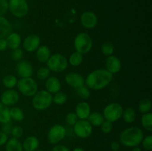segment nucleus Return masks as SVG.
Returning a JSON list of instances; mask_svg holds the SVG:
<instances>
[{"label":"nucleus","instance_id":"nucleus-3","mask_svg":"<svg viewBox=\"0 0 152 151\" xmlns=\"http://www.w3.org/2000/svg\"><path fill=\"white\" fill-rule=\"evenodd\" d=\"M52 104H53V95L45 90L37 91L33 96V107L38 111L45 110L51 106Z\"/></svg>","mask_w":152,"mask_h":151},{"label":"nucleus","instance_id":"nucleus-33","mask_svg":"<svg viewBox=\"0 0 152 151\" xmlns=\"http://www.w3.org/2000/svg\"><path fill=\"white\" fill-rule=\"evenodd\" d=\"M101 51H102V54L105 56H109L113 55L114 51V46L110 41H105V42L102 43L101 45Z\"/></svg>","mask_w":152,"mask_h":151},{"label":"nucleus","instance_id":"nucleus-48","mask_svg":"<svg viewBox=\"0 0 152 151\" xmlns=\"http://www.w3.org/2000/svg\"><path fill=\"white\" fill-rule=\"evenodd\" d=\"M72 151H85V150L82 147H76Z\"/></svg>","mask_w":152,"mask_h":151},{"label":"nucleus","instance_id":"nucleus-45","mask_svg":"<svg viewBox=\"0 0 152 151\" xmlns=\"http://www.w3.org/2000/svg\"><path fill=\"white\" fill-rule=\"evenodd\" d=\"M111 148L113 151H119L120 148V142H117V141H114V142H111Z\"/></svg>","mask_w":152,"mask_h":151},{"label":"nucleus","instance_id":"nucleus-23","mask_svg":"<svg viewBox=\"0 0 152 151\" xmlns=\"http://www.w3.org/2000/svg\"><path fill=\"white\" fill-rule=\"evenodd\" d=\"M5 151H24L20 141L15 138L8 139L5 144Z\"/></svg>","mask_w":152,"mask_h":151},{"label":"nucleus","instance_id":"nucleus-20","mask_svg":"<svg viewBox=\"0 0 152 151\" xmlns=\"http://www.w3.org/2000/svg\"><path fill=\"white\" fill-rule=\"evenodd\" d=\"M5 39L7 41V48H10V50L19 48L22 44V37L17 33L11 32L6 37Z\"/></svg>","mask_w":152,"mask_h":151},{"label":"nucleus","instance_id":"nucleus-32","mask_svg":"<svg viewBox=\"0 0 152 151\" xmlns=\"http://www.w3.org/2000/svg\"><path fill=\"white\" fill-rule=\"evenodd\" d=\"M68 100V96L64 92L59 91L53 96V103L57 105H63L66 103Z\"/></svg>","mask_w":152,"mask_h":151},{"label":"nucleus","instance_id":"nucleus-46","mask_svg":"<svg viewBox=\"0 0 152 151\" xmlns=\"http://www.w3.org/2000/svg\"><path fill=\"white\" fill-rule=\"evenodd\" d=\"M7 48V44L5 38H0V51H4Z\"/></svg>","mask_w":152,"mask_h":151},{"label":"nucleus","instance_id":"nucleus-49","mask_svg":"<svg viewBox=\"0 0 152 151\" xmlns=\"http://www.w3.org/2000/svg\"><path fill=\"white\" fill-rule=\"evenodd\" d=\"M36 151H44V150H37Z\"/></svg>","mask_w":152,"mask_h":151},{"label":"nucleus","instance_id":"nucleus-31","mask_svg":"<svg viewBox=\"0 0 152 151\" xmlns=\"http://www.w3.org/2000/svg\"><path fill=\"white\" fill-rule=\"evenodd\" d=\"M18 79L13 75H6L2 79V84L7 89H13L17 84Z\"/></svg>","mask_w":152,"mask_h":151},{"label":"nucleus","instance_id":"nucleus-17","mask_svg":"<svg viewBox=\"0 0 152 151\" xmlns=\"http://www.w3.org/2000/svg\"><path fill=\"white\" fill-rule=\"evenodd\" d=\"M78 119L86 120L88 119L89 115L91 113V106L86 101H82L79 102L75 108V112Z\"/></svg>","mask_w":152,"mask_h":151},{"label":"nucleus","instance_id":"nucleus-43","mask_svg":"<svg viewBox=\"0 0 152 151\" xmlns=\"http://www.w3.org/2000/svg\"><path fill=\"white\" fill-rule=\"evenodd\" d=\"M12 128H13V126L10 124V122L6 123V124H3L2 130H1V131L4 132V133H6V134L8 136V135L10 134V133H11Z\"/></svg>","mask_w":152,"mask_h":151},{"label":"nucleus","instance_id":"nucleus-42","mask_svg":"<svg viewBox=\"0 0 152 151\" xmlns=\"http://www.w3.org/2000/svg\"><path fill=\"white\" fill-rule=\"evenodd\" d=\"M51 151H71L70 150L69 148L68 147H66L65 145L63 144H57L54 145L53 147L52 148V150Z\"/></svg>","mask_w":152,"mask_h":151},{"label":"nucleus","instance_id":"nucleus-14","mask_svg":"<svg viewBox=\"0 0 152 151\" xmlns=\"http://www.w3.org/2000/svg\"><path fill=\"white\" fill-rule=\"evenodd\" d=\"M80 22L84 28L93 29L98 23L97 16L92 11H85L80 16Z\"/></svg>","mask_w":152,"mask_h":151},{"label":"nucleus","instance_id":"nucleus-26","mask_svg":"<svg viewBox=\"0 0 152 151\" xmlns=\"http://www.w3.org/2000/svg\"><path fill=\"white\" fill-rule=\"evenodd\" d=\"M10 108L0 102V123L3 124L10 122Z\"/></svg>","mask_w":152,"mask_h":151},{"label":"nucleus","instance_id":"nucleus-36","mask_svg":"<svg viewBox=\"0 0 152 151\" xmlns=\"http://www.w3.org/2000/svg\"><path fill=\"white\" fill-rule=\"evenodd\" d=\"M24 52L20 47L14 49V50H12L11 53H10V56H11L12 59L13 61H16V62H19V61L22 60Z\"/></svg>","mask_w":152,"mask_h":151},{"label":"nucleus","instance_id":"nucleus-8","mask_svg":"<svg viewBox=\"0 0 152 151\" xmlns=\"http://www.w3.org/2000/svg\"><path fill=\"white\" fill-rule=\"evenodd\" d=\"M67 135V130L63 125L53 124L48 132L47 139L50 144L56 145L62 142Z\"/></svg>","mask_w":152,"mask_h":151},{"label":"nucleus","instance_id":"nucleus-12","mask_svg":"<svg viewBox=\"0 0 152 151\" xmlns=\"http://www.w3.org/2000/svg\"><path fill=\"white\" fill-rule=\"evenodd\" d=\"M41 44L39 36L37 34H30L22 41V47L25 51L33 53L38 49Z\"/></svg>","mask_w":152,"mask_h":151},{"label":"nucleus","instance_id":"nucleus-10","mask_svg":"<svg viewBox=\"0 0 152 151\" xmlns=\"http://www.w3.org/2000/svg\"><path fill=\"white\" fill-rule=\"evenodd\" d=\"M73 127L75 135L80 139H87L90 137L93 133V126L87 119H79Z\"/></svg>","mask_w":152,"mask_h":151},{"label":"nucleus","instance_id":"nucleus-15","mask_svg":"<svg viewBox=\"0 0 152 151\" xmlns=\"http://www.w3.org/2000/svg\"><path fill=\"white\" fill-rule=\"evenodd\" d=\"M16 72L21 78L32 77L34 74V68L28 61L21 60L16 65Z\"/></svg>","mask_w":152,"mask_h":151},{"label":"nucleus","instance_id":"nucleus-2","mask_svg":"<svg viewBox=\"0 0 152 151\" xmlns=\"http://www.w3.org/2000/svg\"><path fill=\"white\" fill-rule=\"evenodd\" d=\"M143 137L144 133L142 129L133 126L122 131L120 135V142L123 146L133 148L140 144Z\"/></svg>","mask_w":152,"mask_h":151},{"label":"nucleus","instance_id":"nucleus-44","mask_svg":"<svg viewBox=\"0 0 152 151\" xmlns=\"http://www.w3.org/2000/svg\"><path fill=\"white\" fill-rule=\"evenodd\" d=\"M7 140H8V136L4 132L0 131V146L5 144Z\"/></svg>","mask_w":152,"mask_h":151},{"label":"nucleus","instance_id":"nucleus-40","mask_svg":"<svg viewBox=\"0 0 152 151\" xmlns=\"http://www.w3.org/2000/svg\"><path fill=\"white\" fill-rule=\"evenodd\" d=\"M101 130L103 133H105V134H108V133H110L113 130V124L112 123L110 122V121H103L102 124L100 125Z\"/></svg>","mask_w":152,"mask_h":151},{"label":"nucleus","instance_id":"nucleus-4","mask_svg":"<svg viewBox=\"0 0 152 151\" xmlns=\"http://www.w3.org/2000/svg\"><path fill=\"white\" fill-rule=\"evenodd\" d=\"M74 46L76 51L83 55L89 53L93 47V40L86 33H80L74 38Z\"/></svg>","mask_w":152,"mask_h":151},{"label":"nucleus","instance_id":"nucleus-1","mask_svg":"<svg viewBox=\"0 0 152 151\" xmlns=\"http://www.w3.org/2000/svg\"><path fill=\"white\" fill-rule=\"evenodd\" d=\"M113 81V74L105 68L91 71L85 78V84L90 90H100L108 87Z\"/></svg>","mask_w":152,"mask_h":151},{"label":"nucleus","instance_id":"nucleus-13","mask_svg":"<svg viewBox=\"0 0 152 151\" xmlns=\"http://www.w3.org/2000/svg\"><path fill=\"white\" fill-rule=\"evenodd\" d=\"M65 81L68 85L74 89L85 85V78L78 73H68L65 75Z\"/></svg>","mask_w":152,"mask_h":151},{"label":"nucleus","instance_id":"nucleus-27","mask_svg":"<svg viewBox=\"0 0 152 151\" xmlns=\"http://www.w3.org/2000/svg\"><path fill=\"white\" fill-rule=\"evenodd\" d=\"M10 116L13 121H22L25 118V113L20 107L13 106L10 108Z\"/></svg>","mask_w":152,"mask_h":151},{"label":"nucleus","instance_id":"nucleus-37","mask_svg":"<svg viewBox=\"0 0 152 151\" xmlns=\"http://www.w3.org/2000/svg\"><path fill=\"white\" fill-rule=\"evenodd\" d=\"M78 120V118L74 112L68 113L65 116V122L69 126H74Z\"/></svg>","mask_w":152,"mask_h":151},{"label":"nucleus","instance_id":"nucleus-30","mask_svg":"<svg viewBox=\"0 0 152 151\" xmlns=\"http://www.w3.org/2000/svg\"><path fill=\"white\" fill-rule=\"evenodd\" d=\"M151 101L149 99H148V98L142 99V100L139 102V105H138V110H139L140 113H141L142 114L149 113L150 111H151Z\"/></svg>","mask_w":152,"mask_h":151},{"label":"nucleus","instance_id":"nucleus-24","mask_svg":"<svg viewBox=\"0 0 152 151\" xmlns=\"http://www.w3.org/2000/svg\"><path fill=\"white\" fill-rule=\"evenodd\" d=\"M87 120L92 126L100 127L101 124L105 121V118H104L102 113H100L97 111H94V112L91 113Z\"/></svg>","mask_w":152,"mask_h":151},{"label":"nucleus","instance_id":"nucleus-41","mask_svg":"<svg viewBox=\"0 0 152 151\" xmlns=\"http://www.w3.org/2000/svg\"><path fill=\"white\" fill-rule=\"evenodd\" d=\"M8 10V0H0V16H3Z\"/></svg>","mask_w":152,"mask_h":151},{"label":"nucleus","instance_id":"nucleus-39","mask_svg":"<svg viewBox=\"0 0 152 151\" xmlns=\"http://www.w3.org/2000/svg\"><path fill=\"white\" fill-rule=\"evenodd\" d=\"M23 128L21 126H15V127H13V128H12L10 134L12 135L13 138L19 139L22 137V135H23Z\"/></svg>","mask_w":152,"mask_h":151},{"label":"nucleus","instance_id":"nucleus-35","mask_svg":"<svg viewBox=\"0 0 152 151\" xmlns=\"http://www.w3.org/2000/svg\"><path fill=\"white\" fill-rule=\"evenodd\" d=\"M50 70L47 67H42L39 68L37 71V77L39 80L45 81L50 76Z\"/></svg>","mask_w":152,"mask_h":151},{"label":"nucleus","instance_id":"nucleus-25","mask_svg":"<svg viewBox=\"0 0 152 151\" xmlns=\"http://www.w3.org/2000/svg\"><path fill=\"white\" fill-rule=\"evenodd\" d=\"M122 117H123L125 122L131 124V123H133L136 121L137 113L133 107H126V109L123 110Z\"/></svg>","mask_w":152,"mask_h":151},{"label":"nucleus","instance_id":"nucleus-16","mask_svg":"<svg viewBox=\"0 0 152 151\" xmlns=\"http://www.w3.org/2000/svg\"><path fill=\"white\" fill-rule=\"evenodd\" d=\"M122 68V62L117 56L111 55L105 60V69L111 74L117 73Z\"/></svg>","mask_w":152,"mask_h":151},{"label":"nucleus","instance_id":"nucleus-18","mask_svg":"<svg viewBox=\"0 0 152 151\" xmlns=\"http://www.w3.org/2000/svg\"><path fill=\"white\" fill-rule=\"evenodd\" d=\"M45 90L53 95L60 91L62 88V84H61L60 80L57 77L49 76L45 80Z\"/></svg>","mask_w":152,"mask_h":151},{"label":"nucleus","instance_id":"nucleus-11","mask_svg":"<svg viewBox=\"0 0 152 151\" xmlns=\"http://www.w3.org/2000/svg\"><path fill=\"white\" fill-rule=\"evenodd\" d=\"M19 100V93L14 89H7L1 93L0 102L7 107H13Z\"/></svg>","mask_w":152,"mask_h":151},{"label":"nucleus","instance_id":"nucleus-6","mask_svg":"<svg viewBox=\"0 0 152 151\" xmlns=\"http://www.w3.org/2000/svg\"><path fill=\"white\" fill-rule=\"evenodd\" d=\"M46 63L47 68L54 73L63 72L67 69L68 65L67 58L61 53H54L51 55Z\"/></svg>","mask_w":152,"mask_h":151},{"label":"nucleus","instance_id":"nucleus-29","mask_svg":"<svg viewBox=\"0 0 152 151\" xmlns=\"http://www.w3.org/2000/svg\"><path fill=\"white\" fill-rule=\"evenodd\" d=\"M141 124L142 127L148 131H152V113L151 112L144 113L141 117Z\"/></svg>","mask_w":152,"mask_h":151},{"label":"nucleus","instance_id":"nucleus-47","mask_svg":"<svg viewBox=\"0 0 152 151\" xmlns=\"http://www.w3.org/2000/svg\"><path fill=\"white\" fill-rule=\"evenodd\" d=\"M132 151H142V149L139 147H133V149L132 150Z\"/></svg>","mask_w":152,"mask_h":151},{"label":"nucleus","instance_id":"nucleus-22","mask_svg":"<svg viewBox=\"0 0 152 151\" xmlns=\"http://www.w3.org/2000/svg\"><path fill=\"white\" fill-rule=\"evenodd\" d=\"M12 32V25L8 19L0 16V38H5Z\"/></svg>","mask_w":152,"mask_h":151},{"label":"nucleus","instance_id":"nucleus-9","mask_svg":"<svg viewBox=\"0 0 152 151\" xmlns=\"http://www.w3.org/2000/svg\"><path fill=\"white\" fill-rule=\"evenodd\" d=\"M8 10L16 18H22L27 16L29 7L26 0H9Z\"/></svg>","mask_w":152,"mask_h":151},{"label":"nucleus","instance_id":"nucleus-38","mask_svg":"<svg viewBox=\"0 0 152 151\" xmlns=\"http://www.w3.org/2000/svg\"><path fill=\"white\" fill-rule=\"evenodd\" d=\"M142 147L145 150L148 151H151L152 150V136L151 135H148V136L143 137L142 142Z\"/></svg>","mask_w":152,"mask_h":151},{"label":"nucleus","instance_id":"nucleus-5","mask_svg":"<svg viewBox=\"0 0 152 151\" xmlns=\"http://www.w3.org/2000/svg\"><path fill=\"white\" fill-rule=\"evenodd\" d=\"M16 87L19 93L27 97H33L38 91V84L32 77L21 78L18 80Z\"/></svg>","mask_w":152,"mask_h":151},{"label":"nucleus","instance_id":"nucleus-21","mask_svg":"<svg viewBox=\"0 0 152 151\" xmlns=\"http://www.w3.org/2000/svg\"><path fill=\"white\" fill-rule=\"evenodd\" d=\"M51 56L50 50L48 46L40 45L36 50V56L37 60L41 63H46Z\"/></svg>","mask_w":152,"mask_h":151},{"label":"nucleus","instance_id":"nucleus-28","mask_svg":"<svg viewBox=\"0 0 152 151\" xmlns=\"http://www.w3.org/2000/svg\"><path fill=\"white\" fill-rule=\"evenodd\" d=\"M83 55L78 52H74L71 53V56H69L68 62L71 66L73 67H78L83 63Z\"/></svg>","mask_w":152,"mask_h":151},{"label":"nucleus","instance_id":"nucleus-19","mask_svg":"<svg viewBox=\"0 0 152 151\" xmlns=\"http://www.w3.org/2000/svg\"><path fill=\"white\" fill-rule=\"evenodd\" d=\"M22 148L25 151H36L39 147V140L34 136H29L25 138L22 142Z\"/></svg>","mask_w":152,"mask_h":151},{"label":"nucleus","instance_id":"nucleus-7","mask_svg":"<svg viewBox=\"0 0 152 151\" xmlns=\"http://www.w3.org/2000/svg\"><path fill=\"white\" fill-rule=\"evenodd\" d=\"M123 107L120 103L112 102L105 107L102 112L104 118L106 121L113 123L118 121L122 118L123 112Z\"/></svg>","mask_w":152,"mask_h":151},{"label":"nucleus","instance_id":"nucleus-34","mask_svg":"<svg viewBox=\"0 0 152 151\" xmlns=\"http://www.w3.org/2000/svg\"><path fill=\"white\" fill-rule=\"evenodd\" d=\"M76 92H77V96L80 98H81V99H84V100L88 99L91 96L90 89L86 84L76 89Z\"/></svg>","mask_w":152,"mask_h":151}]
</instances>
